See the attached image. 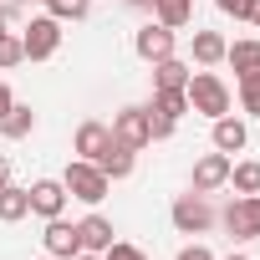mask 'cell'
I'll return each instance as SVG.
<instances>
[{
    "mask_svg": "<svg viewBox=\"0 0 260 260\" xmlns=\"http://www.w3.org/2000/svg\"><path fill=\"white\" fill-rule=\"evenodd\" d=\"M224 260H250V255H224Z\"/></svg>",
    "mask_w": 260,
    "mask_h": 260,
    "instance_id": "cell-36",
    "label": "cell"
},
{
    "mask_svg": "<svg viewBox=\"0 0 260 260\" xmlns=\"http://www.w3.org/2000/svg\"><path fill=\"white\" fill-rule=\"evenodd\" d=\"M240 82V107L250 112V117H260V72H245V77H235Z\"/></svg>",
    "mask_w": 260,
    "mask_h": 260,
    "instance_id": "cell-24",
    "label": "cell"
},
{
    "mask_svg": "<svg viewBox=\"0 0 260 260\" xmlns=\"http://www.w3.org/2000/svg\"><path fill=\"white\" fill-rule=\"evenodd\" d=\"M26 194H31V214H41V219H56L67 209V184L61 179H36Z\"/></svg>",
    "mask_w": 260,
    "mask_h": 260,
    "instance_id": "cell-11",
    "label": "cell"
},
{
    "mask_svg": "<svg viewBox=\"0 0 260 260\" xmlns=\"http://www.w3.org/2000/svg\"><path fill=\"white\" fill-rule=\"evenodd\" d=\"M127 6H133V11H153V0H127Z\"/></svg>",
    "mask_w": 260,
    "mask_h": 260,
    "instance_id": "cell-34",
    "label": "cell"
},
{
    "mask_svg": "<svg viewBox=\"0 0 260 260\" xmlns=\"http://www.w3.org/2000/svg\"><path fill=\"white\" fill-rule=\"evenodd\" d=\"M245 21H255V26H260V0H250V6H245Z\"/></svg>",
    "mask_w": 260,
    "mask_h": 260,
    "instance_id": "cell-32",
    "label": "cell"
},
{
    "mask_svg": "<svg viewBox=\"0 0 260 260\" xmlns=\"http://www.w3.org/2000/svg\"><path fill=\"white\" fill-rule=\"evenodd\" d=\"M46 16H56V21H87L92 0H46Z\"/></svg>",
    "mask_w": 260,
    "mask_h": 260,
    "instance_id": "cell-23",
    "label": "cell"
},
{
    "mask_svg": "<svg viewBox=\"0 0 260 260\" xmlns=\"http://www.w3.org/2000/svg\"><path fill=\"white\" fill-rule=\"evenodd\" d=\"M148 138H153V143L174 138V117H164V112H153V107H148Z\"/></svg>",
    "mask_w": 260,
    "mask_h": 260,
    "instance_id": "cell-26",
    "label": "cell"
},
{
    "mask_svg": "<svg viewBox=\"0 0 260 260\" xmlns=\"http://www.w3.org/2000/svg\"><path fill=\"white\" fill-rule=\"evenodd\" d=\"M224 36L219 31H194V61L199 67H214V61H224Z\"/></svg>",
    "mask_w": 260,
    "mask_h": 260,
    "instance_id": "cell-18",
    "label": "cell"
},
{
    "mask_svg": "<svg viewBox=\"0 0 260 260\" xmlns=\"http://www.w3.org/2000/svg\"><path fill=\"white\" fill-rule=\"evenodd\" d=\"M153 21L169 26V31L189 26V21H194V0H153Z\"/></svg>",
    "mask_w": 260,
    "mask_h": 260,
    "instance_id": "cell-14",
    "label": "cell"
},
{
    "mask_svg": "<svg viewBox=\"0 0 260 260\" xmlns=\"http://www.w3.org/2000/svg\"><path fill=\"white\" fill-rule=\"evenodd\" d=\"M102 260H148L138 245H127V240H112L107 250H102Z\"/></svg>",
    "mask_w": 260,
    "mask_h": 260,
    "instance_id": "cell-27",
    "label": "cell"
},
{
    "mask_svg": "<svg viewBox=\"0 0 260 260\" xmlns=\"http://www.w3.org/2000/svg\"><path fill=\"white\" fill-rule=\"evenodd\" d=\"M21 61H26V46H21L16 31H6L0 36V67H21Z\"/></svg>",
    "mask_w": 260,
    "mask_h": 260,
    "instance_id": "cell-25",
    "label": "cell"
},
{
    "mask_svg": "<svg viewBox=\"0 0 260 260\" xmlns=\"http://www.w3.org/2000/svg\"><path fill=\"white\" fill-rule=\"evenodd\" d=\"M77 235H82V250L102 255V250L112 245V219H102V214H87V219L77 224Z\"/></svg>",
    "mask_w": 260,
    "mask_h": 260,
    "instance_id": "cell-13",
    "label": "cell"
},
{
    "mask_svg": "<svg viewBox=\"0 0 260 260\" xmlns=\"http://www.w3.org/2000/svg\"><path fill=\"white\" fill-rule=\"evenodd\" d=\"M153 112H164V117H184L189 112V97H184V87H153Z\"/></svg>",
    "mask_w": 260,
    "mask_h": 260,
    "instance_id": "cell-20",
    "label": "cell"
},
{
    "mask_svg": "<svg viewBox=\"0 0 260 260\" xmlns=\"http://www.w3.org/2000/svg\"><path fill=\"white\" fill-rule=\"evenodd\" d=\"M133 51L153 67V61H164V56H174V31L169 26H158V21H148L138 36H133Z\"/></svg>",
    "mask_w": 260,
    "mask_h": 260,
    "instance_id": "cell-10",
    "label": "cell"
},
{
    "mask_svg": "<svg viewBox=\"0 0 260 260\" xmlns=\"http://www.w3.org/2000/svg\"><path fill=\"white\" fill-rule=\"evenodd\" d=\"M26 214H31V194L16 189V184H6V189H0V224H16Z\"/></svg>",
    "mask_w": 260,
    "mask_h": 260,
    "instance_id": "cell-16",
    "label": "cell"
},
{
    "mask_svg": "<svg viewBox=\"0 0 260 260\" xmlns=\"http://www.w3.org/2000/svg\"><path fill=\"white\" fill-rule=\"evenodd\" d=\"M46 260H51V255H46Z\"/></svg>",
    "mask_w": 260,
    "mask_h": 260,
    "instance_id": "cell-38",
    "label": "cell"
},
{
    "mask_svg": "<svg viewBox=\"0 0 260 260\" xmlns=\"http://www.w3.org/2000/svg\"><path fill=\"white\" fill-rule=\"evenodd\" d=\"M230 184H235V194H260V164L255 158L230 164Z\"/></svg>",
    "mask_w": 260,
    "mask_h": 260,
    "instance_id": "cell-22",
    "label": "cell"
},
{
    "mask_svg": "<svg viewBox=\"0 0 260 260\" xmlns=\"http://www.w3.org/2000/svg\"><path fill=\"white\" fill-rule=\"evenodd\" d=\"M41 245H46V255H51V260H77V255H82V235H77V224H67L61 214H56V219H46Z\"/></svg>",
    "mask_w": 260,
    "mask_h": 260,
    "instance_id": "cell-7",
    "label": "cell"
},
{
    "mask_svg": "<svg viewBox=\"0 0 260 260\" xmlns=\"http://www.w3.org/2000/svg\"><path fill=\"white\" fill-rule=\"evenodd\" d=\"M230 164H235V158L219 153V148L204 153V158L194 164V194H214V189H224V184H230Z\"/></svg>",
    "mask_w": 260,
    "mask_h": 260,
    "instance_id": "cell-9",
    "label": "cell"
},
{
    "mask_svg": "<svg viewBox=\"0 0 260 260\" xmlns=\"http://www.w3.org/2000/svg\"><path fill=\"white\" fill-rule=\"evenodd\" d=\"M31 127H36V112L26 107V102H16L6 117H0V133H6L11 143H21V138H31Z\"/></svg>",
    "mask_w": 260,
    "mask_h": 260,
    "instance_id": "cell-15",
    "label": "cell"
},
{
    "mask_svg": "<svg viewBox=\"0 0 260 260\" xmlns=\"http://www.w3.org/2000/svg\"><path fill=\"white\" fill-rule=\"evenodd\" d=\"M77 260H102V255H92V250H82V255H77Z\"/></svg>",
    "mask_w": 260,
    "mask_h": 260,
    "instance_id": "cell-35",
    "label": "cell"
},
{
    "mask_svg": "<svg viewBox=\"0 0 260 260\" xmlns=\"http://www.w3.org/2000/svg\"><path fill=\"white\" fill-rule=\"evenodd\" d=\"M224 61L235 67V77L260 72V41H235V46H224Z\"/></svg>",
    "mask_w": 260,
    "mask_h": 260,
    "instance_id": "cell-19",
    "label": "cell"
},
{
    "mask_svg": "<svg viewBox=\"0 0 260 260\" xmlns=\"http://www.w3.org/2000/svg\"><path fill=\"white\" fill-rule=\"evenodd\" d=\"M61 184H67V194H72V199H82V204H102V199H107V189H112V179H107L97 164H87V158H72V164H67V174H61Z\"/></svg>",
    "mask_w": 260,
    "mask_h": 260,
    "instance_id": "cell-2",
    "label": "cell"
},
{
    "mask_svg": "<svg viewBox=\"0 0 260 260\" xmlns=\"http://www.w3.org/2000/svg\"><path fill=\"white\" fill-rule=\"evenodd\" d=\"M214 219H219V214H214L209 194H194V189H189V194L174 199V230H179V235H204Z\"/></svg>",
    "mask_w": 260,
    "mask_h": 260,
    "instance_id": "cell-5",
    "label": "cell"
},
{
    "mask_svg": "<svg viewBox=\"0 0 260 260\" xmlns=\"http://www.w3.org/2000/svg\"><path fill=\"white\" fill-rule=\"evenodd\" d=\"M97 169H102L107 179H127V174H133V148L112 138V148H107V153L97 158Z\"/></svg>",
    "mask_w": 260,
    "mask_h": 260,
    "instance_id": "cell-17",
    "label": "cell"
},
{
    "mask_svg": "<svg viewBox=\"0 0 260 260\" xmlns=\"http://www.w3.org/2000/svg\"><path fill=\"white\" fill-rule=\"evenodd\" d=\"M184 97H189V112H204L209 122L224 117V112L235 107V92H230V82H224L219 72H189Z\"/></svg>",
    "mask_w": 260,
    "mask_h": 260,
    "instance_id": "cell-1",
    "label": "cell"
},
{
    "mask_svg": "<svg viewBox=\"0 0 260 260\" xmlns=\"http://www.w3.org/2000/svg\"><path fill=\"white\" fill-rule=\"evenodd\" d=\"M219 224H224L235 240H260V194H235V199L219 209Z\"/></svg>",
    "mask_w": 260,
    "mask_h": 260,
    "instance_id": "cell-4",
    "label": "cell"
},
{
    "mask_svg": "<svg viewBox=\"0 0 260 260\" xmlns=\"http://www.w3.org/2000/svg\"><path fill=\"white\" fill-rule=\"evenodd\" d=\"M107 148H112V127H107V122H97V117H87V122L77 127V138H72V153H77V158H87V164H97Z\"/></svg>",
    "mask_w": 260,
    "mask_h": 260,
    "instance_id": "cell-8",
    "label": "cell"
},
{
    "mask_svg": "<svg viewBox=\"0 0 260 260\" xmlns=\"http://www.w3.org/2000/svg\"><path fill=\"white\" fill-rule=\"evenodd\" d=\"M21 46H26V61H51L61 51V21L56 16H36L21 26Z\"/></svg>",
    "mask_w": 260,
    "mask_h": 260,
    "instance_id": "cell-3",
    "label": "cell"
},
{
    "mask_svg": "<svg viewBox=\"0 0 260 260\" xmlns=\"http://www.w3.org/2000/svg\"><path fill=\"white\" fill-rule=\"evenodd\" d=\"M179 260H214V255H209V245H184Z\"/></svg>",
    "mask_w": 260,
    "mask_h": 260,
    "instance_id": "cell-29",
    "label": "cell"
},
{
    "mask_svg": "<svg viewBox=\"0 0 260 260\" xmlns=\"http://www.w3.org/2000/svg\"><path fill=\"white\" fill-rule=\"evenodd\" d=\"M153 87H189V67H184L179 56L153 61Z\"/></svg>",
    "mask_w": 260,
    "mask_h": 260,
    "instance_id": "cell-21",
    "label": "cell"
},
{
    "mask_svg": "<svg viewBox=\"0 0 260 260\" xmlns=\"http://www.w3.org/2000/svg\"><path fill=\"white\" fill-rule=\"evenodd\" d=\"M6 184H11V158L0 153V189H6Z\"/></svg>",
    "mask_w": 260,
    "mask_h": 260,
    "instance_id": "cell-31",
    "label": "cell"
},
{
    "mask_svg": "<svg viewBox=\"0 0 260 260\" xmlns=\"http://www.w3.org/2000/svg\"><path fill=\"white\" fill-rule=\"evenodd\" d=\"M41 6H46V0H41Z\"/></svg>",
    "mask_w": 260,
    "mask_h": 260,
    "instance_id": "cell-37",
    "label": "cell"
},
{
    "mask_svg": "<svg viewBox=\"0 0 260 260\" xmlns=\"http://www.w3.org/2000/svg\"><path fill=\"white\" fill-rule=\"evenodd\" d=\"M6 26H11V6H0V36H6Z\"/></svg>",
    "mask_w": 260,
    "mask_h": 260,
    "instance_id": "cell-33",
    "label": "cell"
},
{
    "mask_svg": "<svg viewBox=\"0 0 260 260\" xmlns=\"http://www.w3.org/2000/svg\"><path fill=\"white\" fill-rule=\"evenodd\" d=\"M245 143H250V133H245V122H240V117H230V112L214 117V148H219V153H240Z\"/></svg>",
    "mask_w": 260,
    "mask_h": 260,
    "instance_id": "cell-12",
    "label": "cell"
},
{
    "mask_svg": "<svg viewBox=\"0 0 260 260\" xmlns=\"http://www.w3.org/2000/svg\"><path fill=\"white\" fill-rule=\"evenodd\" d=\"M11 107H16V92H11V87H6V82H0V117H6V112H11Z\"/></svg>",
    "mask_w": 260,
    "mask_h": 260,
    "instance_id": "cell-30",
    "label": "cell"
},
{
    "mask_svg": "<svg viewBox=\"0 0 260 260\" xmlns=\"http://www.w3.org/2000/svg\"><path fill=\"white\" fill-rule=\"evenodd\" d=\"M112 138L117 143H127V148H148L153 138H148V107H117L112 112Z\"/></svg>",
    "mask_w": 260,
    "mask_h": 260,
    "instance_id": "cell-6",
    "label": "cell"
},
{
    "mask_svg": "<svg viewBox=\"0 0 260 260\" xmlns=\"http://www.w3.org/2000/svg\"><path fill=\"white\" fill-rule=\"evenodd\" d=\"M214 6H219L224 16H235V21H245V6H250V0H214Z\"/></svg>",
    "mask_w": 260,
    "mask_h": 260,
    "instance_id": "cell-28",
    "label": "cell"
}]
</instances>
